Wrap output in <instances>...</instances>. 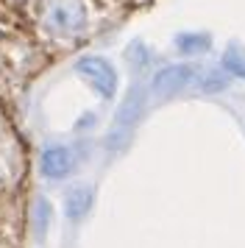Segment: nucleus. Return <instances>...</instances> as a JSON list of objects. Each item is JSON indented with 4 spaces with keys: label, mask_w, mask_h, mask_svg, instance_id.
<instances>
[{
    "label": "nucleus",
    "mask_w": 245,
    "mask_h": 248,
    "mask_svg": "<svg viewBox=\"0 0 245 248\" xmlns=\"http://www.w3.org/2000/svg\"><path fill=\"white\" fill-rule=\"evenodd\" d=\"M36 23L50 39L76 42L89 31V12L84 0H39Z\"/></svg>",
    "instance_id": "obj_1"
},
{
    "label": "nucleus",
    "mask_w": 245,
    "mask_h": 248,
    "mask_svg": "<svg viewBox=\"0 0 245 248\" xmlns=\"http://www.w3.org/2000/svg\"><path fill=\"white\" fill-rule=\"evenodd\" d=\"M42 170H45V176H50V179H61L67 170H70V156H67V151H61V148L47 151V154H45V162H42Z\"/></svg>",
    "instance_id": "obj_2"
},
{
    "label": "nucleus",
    "mask_w": 245,
    "mask_h": 248,
    "mask_svg": "<svg viewBox=\"0 0 245 248\" xmlns=\"http://www.w3.org/2000/svg\"><path fill=\"white\" fill-rule=\"evenodd\" d=\"M81 70H84L92 81H98L103 92L111 90V73H109V67H106V64H100V62H84V64H81Z\"/></svg>",
    "instance_id": "obj_3"
},
{
    "label": "nucleus",
    "mask_w": 245,
    "mask_h": 248,
    "mask_svg": "<svg viewBox=\"0 0 245 248\" xmlns=\"http://www.w3.org/2000/svg\"><path fill=\"white\" fill-rule=\"evenodd\" d=\"M87 203H89V192H76V195H70V215L87 212Z\"/></svg>",
    "instance_id": "obj_4"
}]
</instances>
